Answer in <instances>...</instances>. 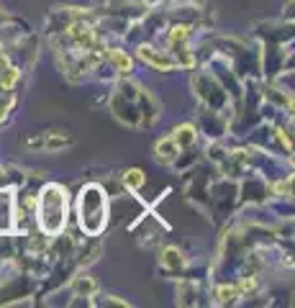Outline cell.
Masks as SVG:
<instances>
[{"mask_svg": "<svg viewBox=\"0 0 295 308\" xmlns=\"http://www.w3.org/2000/svg\"><path fill=\"white\" fill-rule=\"evenodd\" d=\"M39 223L47 234H59L67 223V190L62 185H47L39 198Z\"/></svg>", "mask_w": 295, "mask_h": 308, "instance_id": "cell-1", "label": "cell"}, {"mask_svg": "<svg viewBox=\"0 0 295 308\" xmlns=\"http://www.w3.org/2000/svg\"><path fill=\"white\" fill-rule=\"evenodd\" d=\"M108 221V201L98 185H88L80 192V226L88 234H100Z\"/></svg>", "mask_w": 295, "mask_h": 308, "instance_id": "cell-2", "label": "cell"}, {"mask_svg": "<svg viewBox=\"0 0 295 308\" xmlns=\"http://www.w3.org/2000/svg\"><path fill=\"white\" fill-rule=\"evenodd\" d=\"M139 57H141L144 62H149V64L159 67V69H172V67H175V62H172L170 57L159 54V52H157V49H152V47H141V49H139Z\"/></svg>", "mask_w": 295, "mask_h": 308, "instance_id": "cell-3", "label": "cell"}, {"mask_svg": "<svg viewBox=\"0 0 295 308\" xmlns=\"http://www.w3.org/2000/svg\"><path fill=\"white\" fill-rule=\"evenodd\" d=\"M177 144H175V139H162L159 144H157V160L159 162H172L175 160V154H177Z\"/></svg>", "mask_w": 295, "mask_h": 308, "instance_id": "cell-4", "label": "cell"}, {"mask_svg": "<svg viewBox=\"0 0 295 308\" xmlns=\"http://www.w3.org/2000/svg\"><path fill=\"white\" fill-rule=\"evenodd\" d=\"M72 144V136H64V134H59V136H44V146L47 151H57V149H62V146H69Z\"/></svg>", "mask_w": 295, "mask_h": 308, "instance_id": "cell-5", "label": "cell"}, {"mask_svg": "<svg viewBox=\"0 0 295 308\" xmlns=\"http://www.w3.org/2000/svg\"><path fill=\"white\" fill-rule=\"evenodd\" d=\"M195 141V129L193 126H180L177 129V136H175V144L177 146H188Z\"/></svg>", "mask_w": 295, "mask_h": 308, "instance_id": "cell-6", "label": "cell"}, {"mask_svg": "<svg viewBox=\"0 0 295 308\" xmlns=\"http://www.w3.org/2000/svg\"><path fill=\"white\" fill-rule=\"evenodd\" d=\"M110 59H113V64H116L121 72H131V57H126L123 52L113 49V52H110Z\"/></svg>", "mask_w": 295, "mask_h": 308, "instance_id": "cell-7", "label": "cell"}, {"mask_svg": "<svg viewBox=\"0 0 295 308\" xmlns=\"http://www.w3.org/2000/svg\"><path fill=\"white\" fill-rule=\"evenodd\" d=\"M144 180H146V177H144V172H141V170H129V172L123 175V182L129 185V187H134V190H136V187H141V185H144Z\"/></svg>", "mask_w": 295, "mask_h": 308, "instance_id": "cell-8", "label": "cell"}, {"mask_svg": "<svg viewBox=\"0 0 295 308\" xmlns=\"http://www.w3.org/2000/svg\"><path fill=\"white\" fill-rule=\"evenodd\" d=\"M164 264H170V267L180 270V267H185V259L180 257L177 249H164Z\"/></svg>", "mask_w": 295, "mask_h": 308, "instance_id": "cell-9", "label": "cell"}, {"mask_svg": "<svg viewBox=\"0 0 295 308\" xmlns=\"http://www.w3.org/2000/svg\"><path fill=\"white\" fill-rule=\"evenodd\" d=\"M95 280H90V278H80V280H75V293H85V295H90V293H95Z\"/></svg>", "mask_w": 295, "mask_h": 308, "instance_id": "cell-10", "label": "cell"}, {"mask_svg": "<svg viewBox=\"0 0 295 308\" xmlns=\"http://www.w3.org/2000/svg\"><path fill=\"white\" fill-rule=\"evenodd\" d=\"M16 80H18V69L16 67H8L6 74H0V85H3V88H13Z\"/></svg>", "mask_w": 295, "mask_h": 308, "instance_id": "cell-11", "label": "cell"}, {"mask_svg": "<svg viewBox=\"0 0 295 308\" xmlns=\"http://www.w3.org/2000/svg\"><path fill=\"white\" fill-rule=\"evenodd\" d=\"M218 295H221V303H229V300H234V298L239 295V290H236V288H221Z\"/></svg>", "mask_w": 295, "mask_h": 308, "instance_id": "cell-12", "label": "cell"}, {"mask_svg": "<svg viewBox=\"0 0 295 308\" xmlns=\"http://www.w3.org/2000/svg\"><path fill=\"white\" fill-rule=\"evenodd\" d=\"M185 36H188V28H185V26H175V28H172V33H170L172 42H182Z\"/></svg>", "mask_w": 295, "mask_h": 308, "instance_id": "cell-13", "label": "cell"}, {"mask_svg": "<svg viewBox=\"0 0 295 308\" xmlns=\"http://www.w3.org/2000/svg\"><path fill=\"white\" fill-rule=\"evenodd\" d=\"M254 285H257L254 280H244V283H241V290L246 293V290H251V288H254Z\"/></svg>", "mask_w": 295, "mask_h": 308, "instance_id": "cell-14", "label": "cell"}]
</instances>
